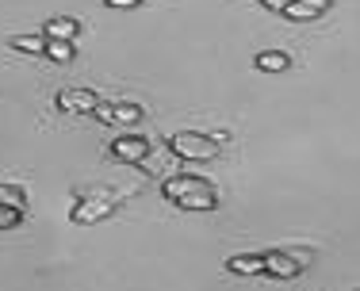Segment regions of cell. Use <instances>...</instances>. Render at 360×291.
I'll use <instances>...</instances> for the list:
<instances>
[{"label":"cell","instance_id":"2e32d148","mask_svg":"<svg viewBox=\"0 0 360 291\" xmlns=\"http://www.w3.org/2000/svg\"><path fill=\"white\" fill-rule=\"evenodd\" d=\"M264 8H269V12H284V8L291 4V0H261Z\"/></svg>","mask_w":360,"mask_h":291},{"label":"cell","instance_id":"8fae6325","mask_svg":"<svg viewBox=\"0 0 360 291\" xmlns=\"http://www.w3.org/2000/svg\"><path fill=\"white\" fill-rule=\"evenodd\" d=\"M77 31H81V23L73 15H58L46 23V39H77Z\"/></svg>","mask_w":360,"mask_h":291},{"label":"cell","instance_id":"7c38bea8","mask_svg":"<svg viewBox=\"0 0 360 291\" xmlns=\"http://www.w3.org/2000/svg\"><path fill=\"white\" fill-rule=\"evenodd\" d=\"M12 42V50H20V54H46V39H35V35H15V39H8Z\"/></svg>","mask_w":360,"mask_h":291},{"label":"cell","instance_id":"9c48e42d","mask_svg":"<svg viewBox=\"0 0 360 291\" xmlns=\"http://www.w3.org/2000/svg\"><path fill=\"white\" fill-rule=\"evenodd\" d=\"M288 65H291V58L284 50H261V54H257V70L261 73H284Z\"/></svg>","mask_w":360,"mask_h":291},{"label":"cell","instance_id":"ba28073f","mask_svg":"<svg viewBox=\"0 0 360 291\" xmlns=\"http://www.w3.org/2000/svg\"><path fill=\"white\" fill-rule=\"evenodd\" d=\"M108 111H111V123L119 127H134L142 119V108L134 100H108Z\"/></svg>","mask_w":360,"mask_h":291},{"label":"cell","instance_id":"8992f818","mask_svg":"<svg viewBox=\"0 0 360 291\" xmlns=\"http://www.w3.org/2000/svg\"><path fill=\"white\" fill-rule=\"evenodd\" d=\"M111 150V157L115 161H127V165H139V161L150 153V142L142 138V134H119L115 142L108 146Z\"/></svg>","mask_w":360,"mask_h":291},{"label":"cell","instance_id":"5bb4252c","mask_svg":"<svg viewBox=\"0 0 360 291\" xmlns=\"http://www.w3.org/2000/svg\"><path fill=\"white\" fill-rule=\"evenodd\" d=\"M0 203H12V207H27V195H23V188H15V184H8V188H0Z\"/></svg>","mask_w":360,"mask_h":291},{"label":"cell","instance_id":"6da1fadb","mask_svg":"<svg viewBox=\"0 0 360 291\" xmlns=\"http://www.w3.org/2000/svg\"><path fill=\"white\" fill-rule=\"evenodd\" d=\"M161 195H165L173 207L180 211H215L219 207V192L211 181L203 176H188V173H176L161 184Z\"/></svg>","mask_w":360,"mask_h":291},{"label":"cell","instance_id":"9a60e30c","mask_svg":"<svg viewBox=\"0 0 360 291\" xmlns=\"http://www.w3.org/2000/svg\"><path fill=\"white\" fill-rule=\"evenodd\" d=\"M20 219H23L20 207H12V203H0V230H12Z\"/></svg>","mask_w":360,"mask_h":291},{"label":"cell","instance_id":"4fadbf2b","mask_svg":"<svg viewBox=\"0 0 360 291\" xmlns=\"http://www.w3.org/2000/svg\"><path fill=\"white\" fill-rule=\"evenodd\" d=\"M280 15H288V20H295V23H307V20H319L322 12H314V8L303 4V0H291V4H288Z\"/></svg>","mask_w":360,"mask_h":291},{"label":"cell","instance_id":"30bf717a","mask_svg":"<svg viewBox=\"0 0 360 291\" xmlns=\"http://www.w3.org/2000/svg\"><path fill=\"white\" fill-rule=\"evenodd\" d=\"M73 39H46V58L50 62H58V65H70L73 62Z\"/></svg>","mask_w":360,"mask_h":291},{"label":"cell","instance_id":"5b68a950","mask_svg":"<svg viewBox=\"0 0 360 291\" xmlns=\"http://www.w3.org/2000/svg\"><path fill=\"white\" fill-rule=\"evenodd\" d=\"M303 269H307V261L295 253H264V276H272V280H295V276H303Z\"/></svg>","mask_w":360,"mask_h":291},{"label":"cell","instance_id":"ac0fdd59","mask_svg":"<svg viewBox=\"0 0 360 291\" xmlns=\"http://www.w3.org/2000/svg\"><path fill=\"white\" fill-rule=\"evenodd\" d=\"M303 4H311V8H314V12H326V8H330V4H333V0H303Z\"/></svg>","mask_w":360,"mask_h":291},{"label":"cell","instance_id":"3957f363","mask_svg":"<svg viewBox=\"0 0 360 291\" xmlns=\"http://www.w3.org/2000/svg\"><path fill=\"white\" fill-rule=\"evenodd\" d=\"M96 104H100V96L89 89H62L54 96V108L62 111V115H92Z\"/></svg>","mask_w":360,"mask_h":291},{"label":"cell","instance_id":"e0dca14e","mask_svg":"<svg viewBox=\"0 0 360 291\" xmlns=\"http://www.w3.org/2000/svg\"><path fill=\"white\" fill-rule=\"evenodd\" d=\"M142 0H108V8H139Z\"/></svg>","mask_w":360,"mask_h":291},{"label":"cell","instance_id":"7a4b0ae2","mask_svg":"<svg viewBox=\"0 0 360 291\" xmlns=\"http://www.w3.org/2000/svg\"><path fill=\"white\" fill-rule=\"evenodd\" d=\"M165 146L176 161H215L219 157V142L207 131H173Z\"/></svg>","mask_w":360,"mask_h":291},{"label":"cell","instance_id":"277c9868","mask_svg":"<svg viewBox=\"0 0 360 291\" xmlns=\"http://www.w3.org/2000/svg\"><path fill=\"white\" fill-rule=\"evenodd\" d=\"M111 215V200L104 192H89V195H77V203H73V222H81V226H89V222H100V219H108Z\"/></svg>","mask_w":360,"mask_h":291},{"label":"cell","instance_id":"52a82bcc","mask_svg":"<svg viewBox=\"0 0 360 291\" xmlns=\"http://www.w3.org/2000/svg\"><path fill=\"white\" fill-rule=\"evenodd\" d=\"M226 269L234 276H261L264 272V253H234L226 261Z\"/></svg>","mask_w":360,"mask_h":291}]
</instances>
